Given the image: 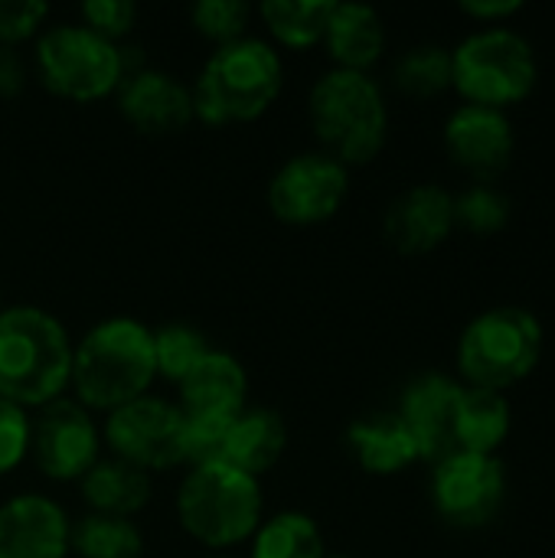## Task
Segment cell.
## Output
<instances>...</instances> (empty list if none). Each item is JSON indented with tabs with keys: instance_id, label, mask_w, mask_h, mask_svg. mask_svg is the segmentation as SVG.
I'll return each instance as SVG.
<instances>
[{
	"instance_id": "cell-8",
	"label": "cell",
	"mask_w": 555,
	"mask_h": 558,
	"mask_svg": "<svg viewBox=\"0 0 555 558\" xmlns=\"http://www.w3.org/2000/svg\"><path fill=\"white\" fill-rule=\"evenodd\" d=\"M33 65L39 82L65 101H98L124 78L121 46L82 23H59L36 36Z\"/></svg>"
},
{
	"instance_id": "cell-12",
	"label": "cell",
	"mask_w": 555,
	"mask_h": 558,
	"mask_svg": "<svg viewBox=\"0 0 555 558\" xmlns=\"http://www.w3.org/2000/svg\"><path fill=\"white\" fill-rule=\"evenodd\" d=\"M98 445L101 435L88 409L72 399L36 409V418L29 422V454L39 474L59 484L82 481L98 461Z\"/></svg>"
},
{
	"instance_id": "cell-7",
	"label": "cell",
	"mask_w": 555,
	"mask_h": 558,
	"mask_svg": "<svg viewBox=\"0 0 555 558\" xmlns=\"http://www.w3.org/2000/svg\"><path fill=\"white\" fill-rule=\"evenodd\" d=\"M540 59L530 39L507 26H484L451 49V88L464 105L507 111L533 95Z\"/></svg>"
},
{
	"instance_id": "cell-21",
	"label": "cell",
	"mask_w": 555,
	"mask_h": 558,
	"mask_svg": "<svg viewBox=\"0 0 555 558\" xmlns=\"http://www.w3.org/2000/svg\"><path fill=\"white\" fill-rule=\"evenodd\" d=\"M324 43L330 49L334 69L366 72L383 59L386 49V26L383 16L366 3H334Z\"/></svg>"
},
{
	"instance_id": "cell-2",
	"label": "cell",
	"mask_w": 555,
	"mask_h": 558,
	"mask_svg": "<svg viewBox=\"0 0 555 558\" xmlns=\"http://www.w3.org/2000/svg\"><path fill=\"white\" fill-rule=\"evenodd\" d=\"M157 379L154 330L134 317H108L95 324L72 350V383L79 405L88 412H114Z\"/></svg>"
},
{
	"instance_id": "cell-18",
	"label": "cell",
	"mask_w": 555,
	"mask_h": 558,
	"mask_svg": "<svg viewBox=\"0 0 555 558\" xmlns=\"http://www.w3.org/2000/svg\"><path fill=\"white\" fill-rule=\"evenodd\" d=\"M249 376L232 353L209 350L190 376L180 383V412L190 422L232 425V418L245 409Z\"/></svg>"
},
{
	"instance_id": "cell-17",
	"label": "cell",
	"mask_w": 555,
	"mask_h": 558,
	"mask_svg": "<svg viewBox=\"0 0 555 558\" xmlns=\"http://www.w3.org/2000/svg\"><path fill=\"white\" fill-rule=\"evenodd\" d=\"M72 523L43 494H16L0 507V558H65Z\"/></svg>"
},
{
	"instance_id": "cell-27",
	"label": "cell",
	"mask_w": 555,
	"mask_h": 558,
	"mask_svg": "<svg viewBox=\"0 0 555 558\" xmlns=\"http://www.w3.org/2000/svg\"><path fill=\"white\" fill-rule=\"evenodd\" d=\"M393 85L409 98H435L451 88V49L422 43L406 49L393 65Z\"/></svg>"
},
{
	"instance_id": "cell-36",
	"label": "cell",
	"mask_w": 555,
	"mask_h": 558,
	"mask_svg": "<svg viewBox=\"0 0 555 558\" xmlns=\"http://www.w3.org/2000/svg\"><path fill=\"white\" fill-rule=\"evenodd\" d=\"M327 558H350V556H327Z\"/></svg>"
},
{
	"instance_id": "cell-5",
	"label": "cell",
	"mask_w": 555,
	"mask_h": 558,
	"mask_svg": "<svg viewBox=\"0 0 555 558\" xmlns=\"http://www.w3.org/2000/svg\"><path fill=\"white\" fill-rule=\"evenodd\" d=\"M177 520L200 546H239L262 523V484L226 461L196 464L177 490Z\"/></svg>"
},
{
	"instance_id": "cell-32",
	"label": "cell",
	"mask_w": 555,
	"mask_h": 558,
	"mask_svg": "<svg viewBox=\"0 0 555 558\" xmlns=\"http://www.w3.org/2000/svg\"><path fill=\"white\" fill-rule=\"evenodd\" d=\"M137 23V7L131 0H88L82 3V26L118 43Z\"/></svg>"
},
{
	"instance_id": "cell-24",
	"label": "cell",
	"mask_w": 555,
	"mask_h": 558,
	"mask_svg": "<svg viewBox=\"0 0 555 558\" xmlns=\"http://www.w3.org/2000/svg\"><path fill=\"white\" fill-rule=\"evenodd\" d=\"M249 558H327L324 533L307 513L285 510L258 523Z\"/></svg>"
},
{
	"instance_id": "cell-15",
	"label": "cell",
	"mask_w": 555,
	"mask_h": 558,
	"mask_svg": "<svg viewBox=\"0 0 555 558\" xmlns=\"http://www.w3.org/2000/svg\"><path fill=\"white\" fill-rule=\"evenodd\" d=\"M455 232V193L438 183H419L399 193L386 216L383 235L399 255H429Z\"/></svg>"
},
{
	"instance_id": "cell-16",
	"label": "cell",
	"mask_w": 555,
	"mask_h": 558,
	"mask_svg": "<svg viewBox=\"0 0 555 558\" xmlns=\"http://www.w3.org/2000/svg\"><path fill=\"white\" fill-rule=\"evenodd\" d=\"M118 111L121 118L141 134H177L183 131L193 111V92L170 72L160 69H137L121 78L118 85Z\"/></svg>"
},
{
	"instance_id": "cell-9",
	"label": "cell",
	"mask_w": 555,
	"mask_h": 558,
	"mask_svg": "<svg viewBox=\"0 0 555 558\" xmlns=\"http://www.w3.org/2000/svg\"><path fill=\"white\" fill-rule=\"evenodd\" d=\"M105 441L111 458H121L144 474L186 464V418L180 405L157 396H141L108 412Z\"/></svg>"
},
{
	"instance_id": "cell-20",
	"label": "cell",
	"mask_w": 555,
	"mask_h": 558,
	"mask_svg": "<svg viewBox=\"0 0 555 558\" xmlns=\"http://www.w3.org/2000/svg\"><path fill=\"white\" fill-rule=\"evenodd\" d=\"M288 448V425L275 409H242L226 428L219 461L232 464L249 477L268 474Z\"/></svg>"
},
{
	"instance_id": "cell-30",
	"label": "cell",
	"mask_w": 555,
	"mask_h": 558,
	"mask_svg": "<svg viewBox=\"0 0 555 558\" xmlns=\"http://www.w3.org/2000/svg\"><path fill=\"white\" fill-rule=\"evenodd\" d=\"M252 20V10L245 0H200L190 7V23L193 29L219 46H229L245 36Z\"/></svg>"
},
{
	"instance_id": "cell-6",
	"label": "cell",
	"mask_w": 555,
	"mask_h": 558,
	"mask_svg": "<svg viewBox=\"0 0 555 558\" xmlns=\"http://www.w3.org/2000/svg\"><path fill=\"white\" fill-rule=\"evenodd\" d=\"M543 324L533 311L500 304L481 311L458 340V373L464 386L507 392L543 360Z\"/></svg>"
},
{
	"instance_id": "cell-1",
	"label": "cell",
	"mask_w": 555,
	"mask_h": 558,
	"mask_svg": "<svg viewBox=\"0 0 555 558\" xmlns=\"http://www.w3.org/2000/svg\"><path fill=\"white\" fill-rule=\"evenodd\" d=\"M72 340L43 307H0V399L43 409L65 396L72 383Z\"/></svg>"
},
{
	"instance_id": "cell-29",
	"label": "cell",
	"mask_w": 555,
	"mask_h": 558,
	"mask_svg": "<svg viewBox=\"0 0 555 558\" xmlns=\"http://www.w3.org/2000/svg\"><path fill=\"white\" fill-rule=\"evenodd\" d=\"M209 353L206 337L190 327V324H167L154 330V360H157V376L167 383H183L190 369Z\"/></svg>"
},
{
	"instance_id": "cell-34",
	"label": "cell",
	"mask_w": 555,
	"mask_h": 558,
	"mask_svg": "<svg viewBox=\"0 0 555 558\" xmlns=\"http://www.w3.org/2000/svg\"><path fill=\"white\" fill-rule=\"evenodd\" d=\"M520 10H523L520 0H464L461 3V13L464 16H471L478 23H487V26H504Z\"/></svg>"
},
{
	"instance_id": "cell-31",
	"label": "cell",
	"mask_w": 555,
	"mask_h": 558,
	"mask_svg": "<svg viewBox=\"0 0 555 558\" xmlns=\"http://www.w3.org/2000/svg\"><path fill=\"white\" fill-rule=\"evenodd\" d=\"M49 16V3L43 0H0V46H23L39 36Z\"/></svg>"
},
{
	"instance_id": "cell-14",
	"label": "cell",
	"mask_w": 555,
	"mask_h": 558,
	"mask_svg": "<svg viewBox=\"0 0 555 558\" xmlns=\"http://www.w3.org/2000/svg\"><path fill=\"white\" fill-rule=\"evenodd\" d=\"M464 383L442 376V373H425L412 379L402 389L396 415L406 422L412 432L422 461L438 464L455 454V425H458V402H461Z\"/></svg>"
},
{
	"instance_id": "cell-23",
	"label": "cell",
	"mask_w": 555,
	"mask_h": 558,
	"mask_svg": "<svg viewBox=\"0 0 555 558\" xmlns=\"http://www.w3.org/2000/svg\"><path fill=\"white\" fill-rule=\"evenodd\" d=\"M79 487L92 513L121 517V520H131L134 513H141L154 494L150 474H144L141 468L121 458H98L95 468L79 481Z\"/></svg>"
},
{
	"instance_id": "cell-33",
	"label": "cell",
	"mask_w": 555,
	"mask_h": 558,
	"mask_svg": "<svg viewBox=\"0 0 555 558\" xmlns=\"http://www.w3.org/2000/svg\"><path fill=\"white\" fill-rule=\"evenodd\" d=\"M29 454V418L20 405L0 399V477L16 471Z\"/></svg>"
},
{
	"instance_id": "cell-26",
	"label": "cell",
	"mask_w": 555,
	"mask_h": 558,
	"mask_svg": "<svg viewBox=\"0 0 555 558\" xmlns=\"http://www.w3.org/2000/svg\"><path fill=\"white\" fill-rule=\"evenodd\" d=\"M69 553H75L79 558H141L144 536L134 526V520L85 513L82 520L72 523Z\"/></svg>"
},
{
	"instance_id": "cell-25",
	"label": "cell",
	"mask_w": 555,
	"mask_h": 558,
	"mask_svg": "<svg viewBox=\"0 0 555 558\" xmlns=\"http://www.w3.org/2000/svg\"><path fill=\"white\" fill-rule=\"evenodd\" d=\"M334 0H265L258 16L265 20L268 33L288 49H311L324 43L327 20Z\"/></svg>"
},
{
	"instance_id": "cell-37",
	"label": "cell",
	"mask_w": 555,
	"mask_h": 558,
	"mask_svg": "<svg viewBox=\"0 0 555 558\" xmlns=\"http://www.w3.org/2000/svg\"><path fill=\"white\" fill-rule=\"evenodd\" d=\"M219 558H226V556H219Z\"/></svg>"
},
{
	"instance_id": "cell-4",
	"label": "cell",
	"mask_w": 555,
	"mask_h": 558,
	"mask_svg": "<svg viewBox=\"0 0 555 558\" xmlns=\"http://www.w3.org/2000/svg\"><path fill=\"white\" fill-rule=\"evenodd\" d=\"M307 118L324 144V154L340 160L347 170L376 160L389 137V108L383 88L366 72H324L311 88Z\"/></svg>"
},
{
	"instance_id": "cell-11",
	"label": "cell",
	"mask_w": 555,
	"mask_h": 558,
	"mask_svg": "<svg viewBox=\"0 0 555 558\" xmlns=\"http://www.w3.org/2000/svg\"><path fill=\"white\" fill-rule=\"evenodd\" d=\"M350 170L324 150H307L278 167L268 183V209L288 226H321L340 213Z\"/></svg>"
},
{
	"instance_id": "cell-3",
	"label": "cell",
	"mask_w": 555,
	"mask_h": 558,
	"mask_svg": "<svg viewBox=\"0 0 555 558\" xmlns=\"http://www.w3.org/2000/svg\"><path fill=\"white\" fill-rule=\"evenodd\" d=\"M285 88V62L272 43L242 36L219 46L193 82V111L203 124H245L262 118Z\"/></svg>"
},
{
	"instance_id": "cell-22",
	"label": "cell",
	"mask_w": 555,
	"mask_h": 558,
	"mask_svg": "<svg viewBox=\"0 0 555 558\" xmlns=\"http://www.w3.org/2000/svg\"><path fill=\"white\" fill-rule=\"evenodd\" d=\"M514 409L504 392L464 386L455 425V454H497L510 438Z\"/></svg>"
},
{
	"instance_id": "cell-28",
	"label": "cell",
	"mask_w": 555,
	"mask_h": 558,
	"mask_svg": "<svg viewBox=\"0 0 555 558\" xmlns=\"http://www.w3.org/2000/svg\"><path fill=\"white\" fill-rule=\"evenodd\" d=\"M510 222V199L494 183H471L455 196V229L471 235H497Z\"/></svg>"
},
{
	"instance_id": "cell-13",
	"label": "cell",
	"mask_w": 555,
	"mask_h": 558,
	"mask_svg": "<svg viewBox=\"0 0 555 558\" xmlns=\"http://www.w3.org/2000/svg\"><path fill=\"white\" fill-rule=\"evenodd\" d=\"M445 150L451 163L474 177V183H491L500 177L517 150V131L507 111L484 105H458L445 121Z\"/></svg>"
},
{
	"instance_id": "cell-10",
	"label": "cell",
	"mask_w": 555,
	"mask_h": 558,
	"mask_svg": "<svg viewBox=\"0 0 555 558\" xmlns=\"http://www.w3.org/2000/svg\"><path fill=\"white\" fill-rule=\"evenodd\" d=\"M507 500V471L497 454H451L432 471V507L451 530H484Z\"/></svg>"
},
{
	"instance_id": "cell-19",
	"label": "cell",
	"mask_w": 555,
	"mask_h": 558,
	"mask_svg": "<svg viewBox=\"0 0 555 558\" xmlns=\"http://www.w3.org/2000/svg\"><path fill=\"white\" fill-rule=\"evenodd\" d=\"M347 448L373 477H396L422 461L419 445L396 412H373L347 428Z\"/></svg>"
},
{
	"instance_id": "cell-35",
	"label": "cell",
	"mask_w": 555,
	"mask_h": 558,
	"mask_svg": "<svg viewBox=\"0 0 555 558\" xmlns=\"http://www.w3.org/2000/svg\"><path fill=\"white\" fill-rule=\"evenodd\" d=\"M26 85V62L20 49L0 46V98H16Z\"/></svg>"
}]
</instances>
